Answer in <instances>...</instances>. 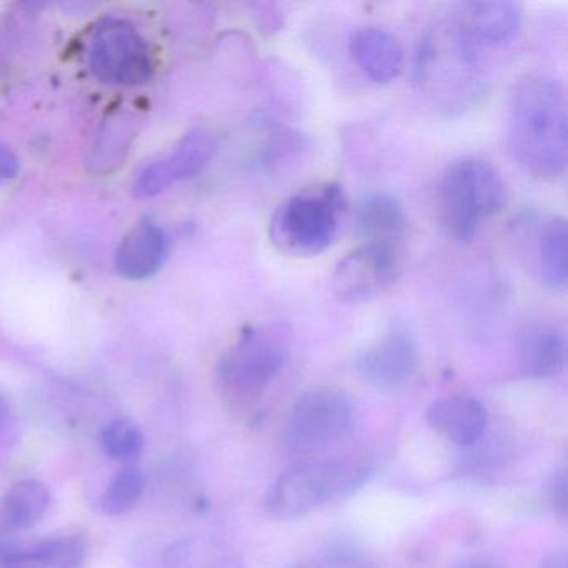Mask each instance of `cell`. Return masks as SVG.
Returning a JSON list of instances; mask_svg holds the SVG:
<instances>
[{"instance_id": "6da1fadb", "label": "cell", "mask_w": 568, "mask_h": 568, "mask_svg": "<svg viewBox=\"0 0 568 568\" xmlns=\"http://www.w3.org/2000/svg\"><path fill=\"white\" fill-rule=\"evenodd\" d=\"M507 144L511 158L531 178L554 182L567 171V98L557 79L528 74L508 99Z\"/></svg>"}, {"instance_id": "7a4b0ae2", "label": "cell", "mask_w": 568, "mask_h": 568, "mask_svg": "<svg viewBox=\"0 0 568 568\" xmlns=\"http://www.w3.org/2000/svg\"><path fill=\"white\" fill-rule=\"evenodd\" d=\"M508 189L500 172L478 158L455 161L438 185L442 225L455 241L477 239L481 225L504 211Z\"/></svg>"}, {"instance_id": "3957f363", "label": "cell", "mask_w": 568, "mask_h": 568, "mask_svg": "<svg viewBox=\"0 0 568 568\" xmlns=\"http://www.w3.org/2000/svg\"><path fill=\"white\" fill-rule=\"evenodd\" d=\"M292 332L284 324L245 328L217 368L219 387L232 404L257 400L291 358Z\"/></svg>"}, {"instance_id": "277c9868", "label": "cell", "mask_w": 568, "mask_h": 568, "mask_svg": "<svg viewBox=\"0 0 568 568\" xmlns=\"http://www.w3.org/2000/svg\"><path fill=\"white\" fill-rule=\"evenodd\" d=\"M368 477L364 458L338 457L308 462L282 474L265 495V508L275 518L301 517L355 490Z\"/></svg>"}, {"instance_id": "5b68a950", "label": "cell", "mask_w": 568, "mask_h": 568, "mask_svg": "<svg viewBox=\"0 0 568 568\" xmlns=\"http://www.w3.org/2000/svg\"><path fill=\"white\" fill-rule=\"evenodd\" d=\"M347 202L341 185L294 195L274 212L268 225L272 244L294 257H314L332 247Z\"/></svg>"}, {"instance_id": "8992f818", "label": "cell", "mask_w": 568, "mask_h": 568, "mask_svg": "<svg viewBox=\"0 0 568 568\" xmlns=\"http://www.w3.org/2000/svg\"><path fill=\"white\" fill-rule=\"evenodd\" d=\"M354 424V407L342 392L314 388L292 405L284 428L288 450L312 455L342 440Z\"/></svg>"}, {"instance_id": "52a82bcc", "label": "cell", "mask_w": 568, "mask_h": 568, "mask_svg": "<svg viewBox=\"0 0 568 568\" xmlns=\"http://www.w3.org/2000/svg\"><path fill=\"white\" fill-rule=\"evenodd\" d=\"M89 65L99 81L118 88H135L151 81V51L141 32L122 19H104L92 36Z\"/></svg>"}, {"instance_id": "ba28073f", "label": "cell", "mask_w": 568, "mask_h": 568, "mask_svg": "<svg viewBox=\"0 0 568 568\" xmlns=\"http://www.w3.org/2000/svg\"><path fill=\"white\" fill-rule=\"evenodd\" d=\"M405 244H361L332 274V292L345 304H362L387 291L404 272Z\"/></svg>"}, {"instance_id": "9c48e42d", "label": "cell", "mask_w": 568, "mask_h": 568, "mask_svg": "<svg viewBox=\"0 0 568 568\" xmlns=\"http://www.w3.org/2000/svg\"><path fill=\"white\" fill-rule=\"evenodd\" d=\"M520 6L508 0H468L455 6L448 28L471 52L508 44L520 31Z\"/></svg>"}, {"instance_id": "30bf717a", "label": "cell", "mask_w": 568, "mask_h": 568, "mask_svg": "<svg viewBox=\"0 0 568 568\" xmlns=\"http://www.w3.org/2000/svg\"><path fill=\"white\" fill-rule=\"evenodd\" d=\"M417 365V344L404 327L388 328L362 348L354 362L355 372L362 381L384 390L407 384L414 377Z\"/></svg>"}, {"instance_id": "8fae6325", "label": "cell", "mask_w": 568, "mask_h": 568, "mask_svg": "<svg viewBox=\"0 0 568 568\" xmlns=\"http://www.w3.org/2000/svg\"><path fill=\"white\" fill-rule=\"evenodd\" d=\"M215 141L207 131L194 129L168 154L151 162L134 182V195L139 199L155 197L171 185L197 175L211 162Z\"/></svg>"}, {"instance_id": "7c38bea8", "label": "cell", "mask_w": 568, "mask_h": 568, "mask_svg": "<svg viewBox=\"0 0 568 568\" xmlns=\"http://www.w3.org/2000/svg\"><path fill=\"white\" fill-rule=\"evenodd\" d=\"M88 550L82 534L58 535L31 545H0V568H84Z\"/></svg>"}, {"instance_id": "4fadbf2b", "label": "cell", "mask_w": 568, "mask_h": 568, "mask_svg": "<svg viewBox=\"0 0 568 568\" xmlns=\"http://www.w3.org/2000/svg\"><path fill=\"white\" fill-rule=\"evenodd\" d=\"M515 361L527 378L547 381L558 377L567 364L565 335L551 325H531L517 335Z\"/></svg>"}, {"instance_id": "5bb4252c", "label": "cell", "mask_w": 568, "mask_h": 568, "mask_svg": "<svg viewBox=\"0 0 568 568\" xmlns=\"http://www.w3.org/2000/svg\"><path fill=\"white\" fill-rule=\"evenodd\" d=\"M171 248L168 232L154 221H142L122 239L115 254V267L122 277L142 281L164 265Z\"/></svg>"}, {"instance_id": "9a60e30c", "label": "cell", "mask_w": 568, "mask_h": 568, "mask_svg": "<svg viewBox=\"0 0 568 568\" xmlns=\"http://www.w3.org/2000/svg\"><path fill=\"white\" fill-rule=\"evenodd\" d=\"M425 422L457 447H471L487 430V410L475 398L447 397L428 407Z\"/></svg>"}, {"instance_id": "2e32d148", "label": "cell", "mask_w": 568, "mask_h": 568, "mask_svg": "<svg viewBox=\"0 0 568 568\" xmlns=\"http://www.w3.org/2000/svg\"><path fill=\"white\" fill-rule=\"evenodd\" d=\"M354 231L361 244H405L407 215L388 192H374L358 202Z\"/></svg>"}, {"instance_id": "e0dca14e", "label": "cell", "mask_w": 568, "mask_h": 568, "mask_svg": "<svg viewBox=\"0 0 568 568\" xmlns=\"http://www.w3.org/2000/svg\"><path fill=\"white\" fill-rule=\"evenodd\" d=\"M348 52L361 71L377 84H390L404 71V49L384 29H357L348 41Z\"/></svg>"}, {"instance_id": "ac0fdd59", "label": "cell", "mask_w": 568, "mask_h": 568, "mask_svg": "<svg viewBox=\"0 0 568 568\" xmlns=\"http://www.w3.org/2000/svg\"><path fill=\"white\" fill-rule=\"evenodd\" d=\"M537 267L545 287L564 291L568 281V227L565 219L548 217L538 229Z\"/></svg>"}, {"instance_id": "d6986e66", "label": "cell", "mask_w": 568, "mask_h": 568, "mask_svg": "<svg viewBox=\"0 0 568 568\" xmlns=\"http://www.w3.org/2000/svg\"><path fill=\"white\" fill-rule=\"evenodd\" d=\"M51 507V490L38 478H24L9 488L2 500L6 524L12 530H28L38 525Z\"/></svg>"}, {"instance_id": "ffe728a7", "label": "cell", "mask_w": 568, "mask_h": 568, "mask_svg": "<svg viewBox=\"0 0 568 568\" xmlns=\"http://www.w3.org/2000/svg\"><path fill=\"white\" fill-rule=\"evenodd\" d=\"M165 568H244L227 545L212 538L191 537L175 541L165 550Z\"/></svg>"}, {"instance_id": "44dd1931", "label": "cell", "mask_w": 568, "mask_h": 568, "mask_svg": "<svg viewBox=\"0 0 568 568\" xmlns=\"http://www.w3.org/2000/svg\"><path fill=\"white\" fill-rule=\"evenodd\" d=\"M145 490V477L141 468L128 467L119 471L102 495V510L111 517L128 514L141 500Z\"/></svg>"}, {"instance_id": "7402d4cb", "label": "cell", "mask_w": 568, "mask_h": 568, "mask_svg": "<svg viewBox=\"0 0 568 568\" xmlns=\"http://www.w3.org/2000/svg\"><path fill=\"white\" fill-rule=\"evenodd\" d=\"M101 447L114 460H134L144 448V434L134 422L114 420L101 432Z\"/></svg>"}, {"instance_id": "603a6c76", "label": "cell", "mask_w": 568, "mask_h": 568, "mask_svg": "<svg viewBox=\"0 0 568 568\" xmlns=\"http://www.w3.org/2000/svg\"><path fill=\"white\" fill-rule=\"evenodd\" d=\"M291 568H377L364 555L355 551L337 550L328 554L318 555L311 560L302 561Z\"/></svg>"}, {"instance_id": "cb8c5ba5", "label": "cell", "mask_w": 568, "mask_h": 568, "mask_svg": "<svg viewBox=\"0 0 568 568\" xmlns=\"http://www.w3.org/2000/svg\"><path fill=\"white\" fill-rule=\"evenodd\" d=\"M545 494H547L548 501L555 510L560 511L561 515L567 514L568 507V481L567 471L558 470L551 474L545 485Z\"/></svg>"}, {"instance_id": "d4e9b609", "label": "cell", "mask_w": 568, "mask_h": 568, "mask_svg": "<svg viewBox=\"0 0 568 568\" xmlns=\"http://www.w3.org/2000/svg\"><path fill=\"white\" fill-rule=\"evenodd\" d=\"M18 155L8 145L0 144V185L11 182L18 175Z\"/></svg>"}, {"instance_id": "484cf974", "label": "cell", "mask_w": 568, "mask_h": 568, "mask_svg": "<svg viewBox=\"0 0 568 568\" xmlns=\"http://www.w3.org/2000/svg\"><path fill=\"white\" fill-rule=\"evenodd\" d=\"M540 568H568L567 554L554 551L541 560Z\"/></svg>"}, {"instance_id": "4316f807", "label": "cell", "mask_w": 568, "mask_h": 568, "mask_svg": "<svg viewBox=\"0 0 568 568\" xmlns=\"http://www.w3.org/2000/svg\"><path fill=\"white\" fill-rule=\"evenodd\" d=\"M9 420H11V405L8 398L0 394V434L8 427Z\"/></svg>"}, {"instance_id": "83f0119b", "label": "cell", "mask_w": 568, "mask_h": 568, "mask_svg": "<svg viewBox=\"0 0 568 568\" xmlns=\"http://www.w3.org/2000/svg\"><path fill=\"white\" fill-rule=\"evenodd\" d=\"M458 568H504L501 565L494 564V561L488 560H474L468 561V564L462 565V567Z\"/></svg>"}]
</instances>
